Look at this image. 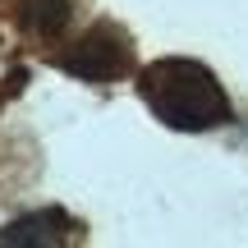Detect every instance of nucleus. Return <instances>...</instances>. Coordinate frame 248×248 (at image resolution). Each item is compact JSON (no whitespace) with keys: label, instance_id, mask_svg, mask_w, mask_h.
<instances>
[{"label":"nucleus","instance_id":"nucleus-1","mask_svg":"<svg viewBox=\"0 0 248 248\" xmlns=\"http://www.w3.org/2000/svg\"><path fill=\"white\" fill-rule=\"evenodd\" d=\"M138 97L166 129H179V133L221 129V124H230V115H234L221 78H216L207 64L184 60V55L152 60L147 69L138 74Z\"/></svg>","mask_w":248,"mask_h":248},{"label":"nucleus","instance_id":"nucleus-2","mask_svg":"<svg viewBox=\"0 0 248 248\" xmlns=\"http://www.w3.org/2000/svg\"><path fill=\"white\" fill-rule=\"evenodd\" d=\"M60 69L69 78H83V83H110V78L133 69V42L124 28L97 23L74 42V51L60 55Z\"/></svg>","mask_w":248,"mask_h":248},{"label":"nucleus","instance_id":"nucleus-3","mask_svg":"<svg viewBox=\"0 0 248 248\" xmlns=\"http://www.w3.org/2000/svg\"><path fill=\"white\" fill-rule=\"evenodd\" d=\"M78 225L60 212V207H46V212H28L18 221L0 225V248H55L64 239H74Z\"/></svg>","mask_w":248,"mask_h":248},{"label":"nucleus","instance_id":"nucleus-4","mask_svg":"<svg viewBox=\"0 0 248 248\" xmlns=\"http://www.w3.org/2000/svg\"><path fill=\"white\" fill-rule=\"evenodd\" d=\"M74 18L69 0H18V23L32 37H60Z\"/></svg>","mask_w":248,"mask_h":248}]
</instances>
